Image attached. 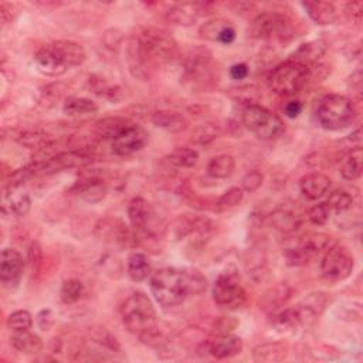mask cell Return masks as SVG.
Wrapping results in <instances>:
<instances>
[{
  "label": "cell",
  "instance_id": "cell-12",
  "mask_svg": "<svg viewBox=\"0 0 363 363\" xmlns=\"http://www.w3.org/2000/svg\"><path fill=\"white\" fill-rule=\"evenodd\" d=\"M149 142V134L147 129L134 124L125 129L118 138L111 141V148L115 155L129 156L147 147Z\"/></svg>",
  "mask_w": 363,
  "mask_h": 363
},
{
  "label": "cell",
  "instance_id": "cell-51",
  "mask_svg": "<svg viewBox=\"0 0 363 363\" xmlns=\"http://www.w3.org/2000/svg\"><path fill=\"white\" fill-rule=\"evenodd\" d=\"M236 326H237V321L233 320V318H230V317H222L219 321H217V322L214 324L216 331L219 332L220 335H223V333H229V332L233 331Z\"/></svg>",
  "mask_w": 363,
  "mask_h": 363
},
{
  "label": "cell",
  "instance_id": "cell-11",
  "mask_svg": "<svg viewBox=\"0 0 363 363\" xmlns=\"http://www.w3.org/2000/svg\"><path fill=\"white\" fill-rule=\"evenodd\" d=\"M291 32L288 21L277 13H261L250 26L251 36L258 40H270L274 37L284 40V37L291 36Z\"/></svg>",
  "mask_w": 363,
  "mask_h": 363
},
{
  "label": "cell",
  "instance_id": "cell-32",
  "mask_svg": "<svg viewBox=\"0 0 363 363\" xmlns=\"http://www.w3.org/2000/svg\"><path fill=\"white\" fill-rule=\"evenodd\" d=\"M326 52V44L322 40H315V41H309L307 44H302L298 50L294 53L291 60L302 63L308 65L309 63H313L320 60Z\"/></svg>",
  "mask_w": 363,
  "mask_h": 363
},
{
  "label": "cell",
  "instance_id": "cell-25",
  "mask_svg": "<svg viewBox=\"0 0 363 363\" xmlns=\"http://www.w3.org/2000/svg\"><path fill=\"white\" fill-rule=\"evenodd\" d=\"M90 90L100 98H104L110 103H118L124 100V91L119 85L108 83L105 79L100 76H91L88 80Z\"/></svg>",
  "mask_w": 363,
  "mask_h": 363
},
{
  "label": "cell",
  "instance_id": "cell-23",
  "mask_svg": "<svg viewBox=\"0 0 363 363\" xmlns=\"http://www.w3.org/2000/svg\"><path fill=\"white\" fill-rule=\"evenodd\" d=\"M76 193L77 195L88 202V203H98L103 199H105L107 193H108V187L107 185L100 180V179H87V180H81L79 182L76 186Z\"/></svg>",
  "mask_w": 363,
  "mask_h": 363
},
{
  "label": "cell",
  "instance_id": "cell-37",
  "mask_svg": "<svg viewBox=\"0 0 363 363\" xmlns=\"http://www.w3.org/2000/svg\"><path fill=\"white\" fill-rule=\"evenodd\" d=\"M291 293H293L291 288H289L287 284H280L274 287L264 298V308L269 311H277L289 300Z\"/></svg>",
  "mask_w": 363,
  "mask_h": 363
},
{
  "label": "cell",
  "instance_id": "cell-16",
  "mask_svg": "<svg viewBox=\"0 0 363 363\" xmlns=\"http://www.w3.org/2000/svg\"><path fill=\"white\" fill-rule=\"evenodd\" d=\"M48 47L64 61V64L71 68V67H79L85 61V50L84 47L76 41L70 40H59L54 43L48 44Z\"/></svg>",
  "mask_w": 363,
  "mask_h": 363
},
{
  "label": "cell",
  "instance_id": "cell-31",
  "mask_svg": "<svg viewBox=\"0 0 363 363\" xmlns=\"http://www.w3.org/2000/svg\"><path fill=\"white\" fill-rule=\"evenodd\" d=\"M16 139L29 149H45L53 143V138L41 129H24L17 134Z\"/></svg>",
  "mask_w": 363,
  "mask_h": 363
},
{
  "label": "cell",
  "instance_id": "cell-22",
  "mask_svg": "<svg viewBox=\"0 0 363 363\" xmlns=\"http://www.w3.org/2000/svg\"><path fill=\"white\" fill-rule=\"evenodd\" d=\"M301 6L305 9L308 16L321 26L332 24L338 20L336 6L331 2H302Z\"/></svg>",
  "mask_w": 363,
  "mask_h": 363
},
{
  "label": "cell",
  "instance_id": "cell-36",
  "mask_svg": "<svg viewBox=\"0 0 363 363\" xmlns=\"http://www.w3.org/2000/svg\"><path fill=\"white\" fill-rule=\"evenodd\" d=\"M199 152L196 149L191 148H176L166 156L167 162L176 166V167H193L196 166L199 162Z\"/></svg>",
  "mask_w": 363,
  "mask_h": 363
},
{
  "label": "cell",
  "instance_id": "cell-7",
  "mask_svg": "<svg viewBox=\"0 0 363 363\" xmlns=\"http://www.w3.org/2000/svg\"><path fill=\"white\" fill-rule=\"evenodd\" d=\"M331 247V237L325 233H307L297 243L284 249V257L288 265L300 267L308 264L312 258L325 253Z\"/></svg>",
  "mask_w": 363,
  "mask_h": 363
},
{
  "label": "cell",
  "instance_id": "cell-53",
  "mask_svg": "<svg viewBox=\"0 0 363 363\" xmlns=\"http://www.w3.org/2000/svg\"><path fill=\"white\" fill-rule=\"evenodd\" d=\"M302 110H304L302 103L301 101H297V100L295 101L287 103L285 107H284V112H285V115L288 118H297V116H300V114L302 112Z\"/></svg>",
  "mask_w": 363,
  "mask_h": 363
},
{
  "label": "cell",
  "instance_id": "cell-5",
  "mask_svg": "<svg viewBox=\"0 0 363 363\" xmlns=\"http://www.w3.org/2000/svg\"><path fill=\"white\" fill-rule=\"evenodd\" d=\"M309 81V65L288 60L277 65L269 77L270 90L282 96L295 95Z\"/></svg>",
  "mask_w": 363,
  "mask_h": 363
},
{
  "label": "cell",
  "instance_id": "cell-21",
  "mask_svg": "<svg viewBox=\"0 0 363 363\" xmlns=\"http://www.w3.org/2000/svg\"><path fill=\"white\" fill-rule=\"evenodd\" d=\"M134 123L128 118L124 116H108L101 121H98L95 125V134L103 139L114 141L123 134L125 129H128Z\"/></svg>",
  "mask_w": 363,
  "mask_h": 363
},
{
  "label": "cell",
  "instance_id": "cell-19",
  "mask_svg": "<svg viewBox=\"0 0 363 363\" xmlns=\"http://www.w3.org/2000/svg\"><path fill=\"white\" fill-rule=\"evenodd\" d=\"M152 123L155 127L172 134L182 132L189 127V121L183 114L171 110H160L152 114Z\"/></svg>",
  "mask_w": 363,
  "mask_h": 363
},
{
  "label": "cell",
  "instance_id": "cell-40",
  "mask_svg": "<svg viewBox=\"0 0 363 363\" xmlns=\"http://www.w3.org/2000/svg\"><path fill=\"white\" fill-rule=\"evenodd\" d=\"M32 326H33V315L26 309L14 311L8 318V328L12 332L30 331Z\"/></svg>",
  "mask_w": 363,
  "mask_h": 363
},
{
  "label": "cell",
  "instance_id": "cell-9",
  "mask_svg": "<svg viewBox=\"0 0 363 363\" xmlns=\"http://www.w3.org/2000/svg\"><path fill=\"white\" fill-rule=\"evenodd\" d=\"M213 300L220 308L238 309L247 301V293L233 274H222L213 285Z\"/></svg>",
  "mask_w": 363,
  "mask_h": 363
},
{
  "label": "cell",
  "instance_id": "cell-52",
  "mask_svg": "<svg viewBox=\"0 0 363 363\" xmlns=\"http://www.w3.org/2000/svg\"><path fill=\"white\" fill-rule=\"evenodd\" d=\"M13 17H14V6L12 3L3 2L0 5V19H2L3 26H8L9 23H12Z\"/></svg>",
  "mask_w": 363,
  "mask_h": 363
},
{
  "label": "cell",
  "instance_id": "cell-28",
  "mask_svg": "<svg viewBox=\"0 0 363 363\" xmlns=\"http://www.w3.org/2000/svg\"><path fill=\"white\" fill-rule=\"evenodd\" d=\"M304 322H305V320H304V315H302L300 307L285 308V309L280 311L273 320V325L280 332L294 331L300 325H302Z\"/></svg>",
  "mask_w": 363,
  "mask_h": 363
},
{
  "label": "cell",
  "instance_id": "cell-1",
  "mask_svg": "<svg viewBox=\"0 0 363 363\" xmlns=\"http://www.w3.org/2000/svg\"><path fill=\"white\" fill-rule=\"evenodd\" d=\"M206 285V278L199 271L166 267L152 274L151 293L159 305L174 308L191 295L202 294Z\"/></svg>",
  "mask_w": 363,
  "mask_h": 363
},
{
  "label": "cell",
  "instance_id": "cell-33",
  "mask_svg": "<svg viewBox=\"0 0 363 363\" xmlns=\"http://www.w3.org/2000/svg\"><path fill=\"white\" fill-rule=\"evenodd\" d=\"M363 171V152L362 148L352 149L341 165V175L346 180H356L362 176Z\"/></svg>",
  "mask_w": 363,
  "mask_h": 363
},
{
  "label": "cell",
  "instance_id": "cell-46",
  "mask_svg": "<svg viewBox=\"0 0 363 363\" xmlns=\"http://www.w3.org/2000/svg\"><path fill=\"white\" fill-rule=\"evenodd\" d=\"M262 180H264V176H262L261 172L250 171L243 178V180H241V189H243V191H247V193H254V191H257L261 187Z\"/></svg>",
  "mask_w": 363,
  "mask_h": 363
},
{
  "label": "cell",
  "instance_id": "cell-13",
  "mask_svg": "<svg viewBox=\"0 0 363 363\" xmlns=\"http://www.w3.org/2000/svg\"><path fill=\"white\" fill-rule=\"evenodd\" d=\"M23 256L14 249H5L0 257V281L8 288H16L24 274Z\"/></svg>",
  "mask_w": 363,
  "mask_h": 363
},
{
  "label": "cell",
  "instance_id": "cell-45",
  "mask_svg": "<svg viewBox=\"0 0 363 363\" xmlns=\"http://www.w3.org/2000/svg\"><path fill=\"white\" fill-rule=\"evenodd\" d=\"M103 41H104L105 47L110 48V50H112V52H118L119 48H121V45H123V41H124V33L121 32L119 29H116V28H111V29H108V30L104 33Z\"/></svg>",
  "mask_w": 363,
  "mask_h": 363
},
{
  "label": "cell",
  "instance_id": "cell-24",
  "mask_svg": "<svg viewBox=\"0 0 363 363\" xmlns=\"http://www.w3.org/2000/svg\"><path fill=\"white\" fill-rule=\"evenodd\" d=\"M288 355V346L282 342H267L254 348L253 359L257 363L282 362Z\"/></svg>",
  "mask_w": 363,
  "mask_h": 363
},
{
  "label": "cell",
  "instance_id": "cell-43",
  "mask_svg": "<svg viewBox=\"0 0 363 363\" xmlns=\"http://www.w3.org/2000/svg\"><path fill=\"white\" fill-rule=\"evenodd\" d=\"M227 24H230V23L226 21V20H222V19L210 20V21L205 23L203 26L200 28L199 34H200L202 39H206L209 41H217V39H219L222 30L227 26Z\"/></svg>",
  "mask_w": 363,
  "mask_h": 363
},
{
  "label": "cell",
  "instance_id": "cell-50",
  "mask_svg": "<svg viewBox=\"0 0 363 363\" xmlns=\"http://www.w3.org/2000/svg\"><path fill=\"white\" fill-rule=\"evenodd\" d=\"M346 14L352 21L359 23L363 17V2H349L346 5Z\"/></svg>",
  "mask_w": 363,
  "mask_h": 363
},
{
  "label": "cell",
  "instance_id": "cell-49",
  "mask_svg": "<svg viewBox=\"0 0 363 363\" xmlns=\"http://www.w3.org/2000/svg\"><path fill=\"white\" fill-rule=\"evenodd\" d=\"M250 74V70H249V65L245 64V63H238V64H234L230 67V76L233 80H246Z\"/></svg>",
  "mask_w": 363,
  "mask_h": 363
},
{
  "label": "cell",
  "instance_id": "cell-27",
  "mask_svg": "<svg viewBox=\"0 0 363 363\" xmlns=\"http://www.w3.org/2000/svg\"><path fill=\"white\" fill-rule=\"evenodd\" d=\"M271 223L282 233H293L301 226V216L289 207H278L271 214Z\"/></svg>",
  "mask_w": 363,
  "mask_h": 363
},
{
  "label": "cell",
  "instance_id": "cell-35",
  "mask_svg": "<svg viewBox=\"0 0 363 363\" xmlns=\"http://www.w3.org/2000/svg\"><path fill=\"white\" fill-rule=\"evenodd\" d=\"M63 111L68 116H79L96 112L98 111V105L92 100L83 98V96H68L63 104Z\"/></svg>",
  "mask_w": 363,
  "mask_h": 363
},
{
  "label": "cell",
  "instance_id": "cell-15",
  "mask_svg": "<svg viewBox=\"0 0 363 363\" xmlns=\"http://www.w3.org/2000/svg\"><path fill=\"white\" fill-rule=\"evenodd\" d=\"M34 64L37 70L44 76L48 77H60L65 74L67 70H70L64 61L52 50L48 44L36 53L34 56Z\"/></svg>",
  "mask_w": 363,
  "mask_h": 363
},
{
  "label": "cell",
  "instance_id": "cell-42",
  "mask_svg": "<svg viewBox=\"0 0 363 363\" xmlns=\"http://www.w3.org/2000/svg\"><path fill=\"white\" fill-rule=\"evenodd\" d=\"M332 210L331 207L328 206L326 202H322V203H318L315 206H312L307 216H308V219L312 225H317V226H324L329 222L331 219V216H332Z\"/></svg>",
  "mask_w": 363,
  "mask_h": 363
},
{
  "label": "cell",
  "instance_id": "cell-8",
  "mask_svg": "<svg viewBox=\"0 0 363 363\" xmlns=\"http://www.w3.org/2000/svg\"><path fill=\"white\" fill-rule=\"evenodd\" d=\"M355 267V260L351 251L342 246H331L322 257L321 274L331 282L346 280Z\"/></svg>",
  "mask_w": 363,
  "mask_h": 363
},
{
  "label": "cell",
  "instance_id": "cell-20",
  "mask_svg": "<svg viewBox=\"0 0 363 363\" xmlns=\"http://www.w3.org/2000/svg\"><path fill=\"white\" fill-rule=\"evenodd\" d=\"M17 189H9L3 196V213L10 214L13 217H24L28 216L32 207V200L28 193L16 191Z\"/></svg>",
  "mask_w": 363,
  "mask_h": 363
},
{
  "label": "cell",
  "instance_id": "cell-48",
  "mask_svg": "<svg viewBox=\"0 0 363 363\" xmlns=\"http://www.w3.org/2000/svg\"><path fill=\"white\" fill-rule=\"evenodd\" d=\"M41 260H43L41 247H40V245L37 243V241H33V243L29 247V262L32 265L33 271H36V273L39 271L40 265H41Z\"/></svg>",
  "mask_w": 363,
  "mask_h": 363
},
{
  "label": "cell",
  "instance_id": "cell-6",
  "mask_svg": "<svg viewBox=\"0 0 363 363\" xmlns=\"http://www.w3.org/2000/svg\"><path fill=\"white\" fill-rule=\"evenodd\" d=\"M241 121H243V125L261 141L278 139L285 132L282 119L258 104H249L241 115Z\"/></svg>",
  "mask_w": 363,
  "mask_h": 363
},
{
  "label": "cell",
  "instance_id": "cell-10",
  "mask_svg": "<svg viewBox=\"0 0 363 363\" xmlns=\"http://www.w3.org/2000/svg\"><path fill=\"white\" fill-rule=\"evenodd\" d=\"M128 217L132 227L145 236H158L162 229L155 209L143 198H134L129 202Z\"/></svg>",
  "mask_w": 363,
  "mask_h": 363
},
{
  "label": "cell",
  "instance_id": "cell-18",
  "mask_svg": "<svg viewBox=\"0 0 363 363\" xmlns=\"http://www.w3.org/2000/svg\"><path fill=\"white\" fill-rule=\"evenodd\" d=\"M331 179L321 172H311L302 176L300 189L302 195L309 200H318L324 198L331 189Z\"/></svg>",
  "mask_w": 363,
  "mask_h": 363
},
{
  "label": "cell",
  "instance_id": "cell-39",
  "mask_svg": "<svg viewBox=\"0 0 363 363\" xmlns=\"http://www.w3.org/2000/svg\"><path fill=\"white\" fill-rule=\"evenodd\" d=\"M326 203L333 213H344L353 206V196L346 190L338 189L331 193Z\"/></svg>",
  "mask_w": 363,
  "mask_h": 363
},
{
  "label": "cell",
  "instance_id": "cell-29",
  "mask_svg": "<svg viewBox=\"0 0 363 363\" xmlns=\"http://www.w3.org/2000/svg\"><path fill=\"white\" fill-rule=\"evenodd\" d=\"M127 271L132 281L142 282L151 276L152 267L147 256L142 253H132L127 261Z\"/></svg>",
  "mask_w": 363,
  "mask_h": 363
},
{
  "label": "cell",
  "instance_id": "cell-26",
  "mask_svg": "<svg viewBox=\"0 0 363 363\" xmlns=\"http://www.w3.org/2000/svg\"><path fill=\"white\" fill-rule=\"evenodd\" d=\"M13 348L24 355H37L43 351L44 344L41 338L30 331L23 332H13L10 340Z\"/></svg>",
  "mask_w": 363,
  "mask_h": 363
},
{
  "label": "cell",
  "instance_id": "cell-38",
  "mask_svg": "<svg viewBox=\"0 0 363 363\" xmlns=\"http://www.w3.org/2000/svg\"><path fill=\"white\" fill-rule=\"evenodd\" d=\"M84 284L80 280H68L60 289V298L64 304H76L84 295Z\"/></svg>",
  "mask_w": 363,
  "mask_h": 363
},
{
  "label": "cell",
  "instance_id": "cell-47",
  "mask_svg": "<svg viewBox=\"0 0 363 363\" xmlns=\"http://www.w3.org/2000/svg\"><path fill=\"white\" fill-rule=\"evenodd\" d=\"M54 324L56 318L52 309H43L37 313V325L41 331H48Z\"/></svg>",
  "mask_w": 363,
  "mask_h": 363
},
{
  "label": "cell",
  "instance_id": "cell-34",
  "mask_svg": "<svg viewBox=\"0 0 363 363\" xmlns=\"http://www.w3.org/2000/svg\"><path fill=\"white\" fill-rule=\"evenodd\" d=\"M211 60V52L206 47H195L185 54L183 64L187 72H198L209 65Z\"/></svg>",
  "mask_w": 363,
  "mask_h": 363
},
{
  "label": "cell",
  "instance_id": "cell-30",
  "mask_svg": "<svg viewBox=\"0 0 363 363\" xmlns=\"http://www.w3.org/2000/svg\"><path fill=\"white\" fill-rule=\"evenodd\" d=\"M236 160L231 155L223 154L211 158L207 163V174L214 179H227L234 174Z\"/></svg>",
  "mask_w": 363,
  "mask_h": 363
},
{
  "label": "cell",
  "instance_id": "cell-54",
  "mask_svg": "<svg viewBox=\"0 0 363 363\" xmlns=\"http://www.w3.org/2000/svg\"><path fill=\"white\" fill-rule=\"evenodd\" d=\"M236 40V30L231 26V24H227V26L222 30L219 39H217V43L222 44H231Z\"/></svg>",
  "mask_w": 363,
  "mask_h": 363
},
{
  "label": "cell",
  "instance_id": "cell-17",
  "mask_svg": "<svg viewBox=\"0 0 363 363\" xmlns=\"http://www.w3.org/2000/svg\"><path fill=\"white\" fill-rule=\"evenodd\" d=\"M243 351V341L231 333H223L209 342V353L216 359H229Z\"/></svg>",
  "mask_w": 363,
  "mask_h": 363
},
{
  "label": "cell",
  "instance_id": "cell-2",
  "mask_svg": "<svg viewBox=\"0 0 363 363\" xmlns=\"http://www.w3.org/2000/svg\"><path fill=\"white\" fill-rule=\"evenodd\" d=\"M129 41L152 70L174 61L179 54L176 40L163 29L142 28Z\"/></svg>",
  "mask_w": 363,
  "mask_h": 363
},
{
  "label": "cell",
  "instance_id": "cell-41",
  "mask_svg": "<svg viewBox=\"0 0 363 363\" xmlns=\"http://www.w3.org/2000/svg\"><path fill=\"white\" fill-rule=\"evenodd\" d=\"M245 191L241 187H231L229 189L225 195L217 200L216 203V210L217 211H227L234 207H237L241 202H243Z\"/></svg>",
  "mask_w": 363,
  "mask_h": 363
},
{
  "label": "cell",
  "instance_id": "cell-4",
  "mask_svg": "<svg viewBox=\"0 0 363 363\" xmlns=\"http://www.w3.org/2000/svg\"><path fill=\"white\" fill-rule=\"evenodd\" d=\"M356 110L353 103L340 94H329L321 100L317 118L324 129L341 131L348 128L355 119Z\"/></svg>",
  "mask_w": 363,
  "mask_h": 363
},
{
  "label": "cell",
  "instance_id": "cell-14",
  "mask_svg": "<svg viewBox=\"0 0 363 363\" xmlns=\"http://www.w3.org/2000/svg\"><path fill=\"white\" fill-rule=\"evenodd\" d=\"M210 8V3H178L167 10L166 19L176 26H191Z\"/></svg>",
  "mask_w": 363,
  "mask_h": 363
},
{
  "label": "cell",
  "instance_id": "cell-44",
  "mask_svg": "<svg viewBox=\"0 0 363 363\" xmlns=\"http://www.w3.org/2000/svg\"><path fill=\"white\" fill-rule=\"evenodd\" d=\"M217 135H219V129H217V127H214L213 124H205L193 131V141L199 145H207L211 141H214Z\"/></svg>",
  "mask_w": 363,
  "mask_h": 363
},
{
  "label": "cell",
  "instance_id": "cell-3",
  "mask_svg": "<svg viewBox=\"0 0 363 363\" xmlns=\"http://www.w3.org/2000/svg\"><path fill=\"white\" fill-rule=\"evenodd\" d=\"M121 318L125 328L138 336L158 325L155 307L143 293H135L125 300L121 307Z\"/></svg>",
  "mask_w": 363,
  "mask_h": 363
}]
</instances>
